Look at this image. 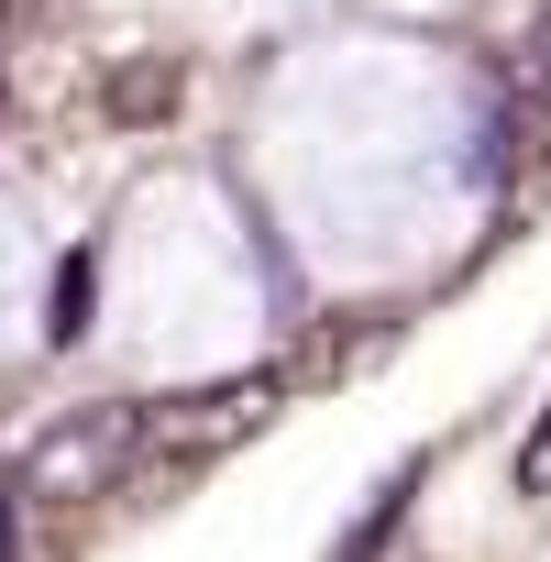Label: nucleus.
Segmentation results:
<instances>
[{
  "mask_svg": "<svg viewBox=\"0 0 551 562\" xmlns=\"http://www.w3.org/2000/svg\"><path fill=\"white\" fill-rule=\"evenodd\" d=\"M529 89H540V100H551V23H540V34H529Z\"/></svg>",
  "mask_w": 551,
  "mask_h": 562,
  "instance_id": "obj_3",
  "label": "nucleus"
},
{
  "mask_svg": "<svg viewBox=\"0 0 551 562\" xmlns=\"http://www.w3.org/2000/svg\"><path fill=\"white\" fill-rule=\"evenodd\" d=\"M518 485L551 496V408H540V430H529V452H518Z\"/></svg>",
  "mask_w": 551,
  "mask_h": 562,
  "instance_id": "obj_2",
  "label": "nucleus"
},
{
  "mask_svg": "<svg viewBox=\"0 0 551 562\" xmlns=\"http://www.w3.org/2000/svg\"><path fill=\"white\" fill-rule=\"evenodd\" d=\"M133 441H144V408H78L67 430L34 441L23 485H34V496H100V485L133 463Z\"/></svg>",
  "mask_w": 551,
  "mask_h": 562,
  "instance_id": "obj_1",
  "label": "nucleus"
}]
</instances>
